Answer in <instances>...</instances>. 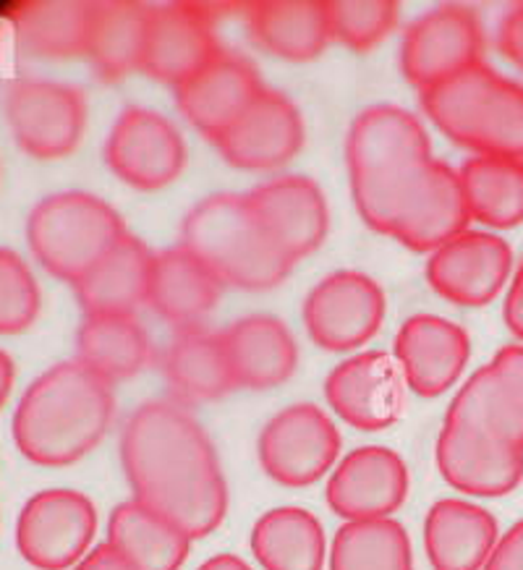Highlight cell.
<instances>
[{
    "label": "cell",
    "mask_w": 523,
    "mask_h": 570,
    "mask_svg": "<svg viewBox=\"0 0 523 570\" xmlns=\"http://www.w3.org/2000/svg\"><path fill=\"white\" fill-rule=\"evenodd\" d=\"M244 21L251 42L280 61H314L333 42L325 0H257L246 3Z\"/></svg>",
    "instance_id": "obj_23"
},
{
    "label": "cell",
    "mask_w": 523,
    "mask_h": 570,
    "mask_svg": "<svg viewBox=\"0 0 523 570\" xmlns=\"http://www.w3.org/2000/svg\"><path fill=\"white\" fill-rule=\"evenodd\" d=\"M484 52L482 21L466 6H437L414 19L401 40V73L418 92L468 66Z\"/></svg>",
    "instance_id": "obj_9"
},
{
    "label": "cell",
    "mask_w": 523,
    "mask_h": 570,
    "mask_svg": "<svg viewBox=\"0 0 523 570\" xmlns=\"http://www.w3.org/2000/svg\"><path fill=\"white\" fill-rule=\"evenodd\" d=\"M95 0H34L13 17L19 48L34 58H85Z\"/></svg>",
    "instance_id": "obj_32"
},
{
    "label": "cell",
    "mask_w": 523,
    "mask_h": 570,
    "mask_svg": "<svg viewBox=\"0 0 523 570\" xmlns=\"http://www.w3.org/2000/svg\"><path fill=\"white\" fill-rule=\"evenodd\" d=\"M152 6L137 0H95L85 58L102 81L139 71Z\"/></svg>",
    "instance_id": "obj_28"
},
{
    "label": "cell",
    "mask_w": 523,
    "mask_h": 570,
    "mask_svg": "<svg viewBox=\"0 0 523 570\" xmlns=\"http://www.w3.org/2000/svg\"><path fill=\"white\" fill-rule=\"evenodd\" d=\"M95 502L77 490H42L21 508L17 547L37 570L73 568L92 550Z\"/></svg>",
    "instance_id": "obj_7"
},
{
    "label": "cell",
    "mask_w": 523,
    "mask_h": 570,
    "mask_svg": "<svg viewBox=\"0 0 523 570\" xmlns=\"http://www.w3.org/2000/svg\"><path fill=\"white\" fill-rule=\"evenodd\" d=\"M40 314V288L17 252L0 249V335H19Z\"/></svg>",
    "instance_id": "obj_39"
},
{
    "label": "cell",
    "mask_w": 523,
    "mask_h": 570,
    "mask_svg": "<svg viewBox=\"0 0 523 570\" xmlns=\"http://www.w3.org/2000/svg\"><path fill=\"white\" fill-rule=\"evenodd\" d=\"M471 223L507 230L523 223V160L474 155L458 170Z\"/></svg>",
    "instance_id": "obj_33"
},
{
    "label": "cell",
    "mask_w": 523,
    "mask_h": 570,
    "mask_svg": "<svg viewBox=\"0 0 523 570\" xmlns=\"http://www.w3.org/2000/svg\"><path fill=\"white\" fill-rule=\"evenodd\" d=\"M482 570H523V519L497 539L495 550Z\"/></svg>",
    "instance_id": "obj_41"
},
{
    "label": "cell",
    "mask_w": 523,
    "mask_h": 570,
    "mask_svg": "<svg viewBox=\"0 0 523 570\" xmlns=\"http://www.w3.org/2000/svg\"><path fill=\"white\" fill-rule=\"evenodd\" d=\"M174 89L181 116L201 137L215 141L244 116L265 85L249 58L220 48L194 77Z\"/></svg>",
    "instance_id": "obj_16"
},
{
    "label": "cell",
    "mask_w": 523,
    "mask_h": 570,
    "mask_svg": "<svg viewBox=\"0 0 523 570\" xmlns=\"http://www.w3.org/2000/svg\"><path fill=\"white\" fill-rule=\"evenodd\" d=\"M445 422L523 450V409L492 364L476 370L463 382L447 406Z\"/></svg>",
    "instance_id": "obj_34"
},
{
    "label": "cell",
    "mask_w": 523,
    "mask_h": 570,
    "mask_svg": "<svg viewBox=\"0 0 523 570\" xmlns=\"http://www.w3.org/2000/svg\"><path fill=\"white\" fill-rule=\"evenodd\" d=\"M105 163L131 189L157 191L181 176L186 145L181 131L166 116L131 105L108 134Z\"/></svg>",
    "instance_id": "obj_10"
},
{
    "label": "cell",
    "mask_w": 523,
    "mask_h": 570,
    "mask_svg": "<svg viewBox=\"0 0 523 570\" xmlns=\"http://www.w3.org/2000/svg\"><path fill=\"white\" fill-rule=\"evenodd\" d=\"M497 48L513 66L523 71V3L513 6L511 11L500 19L497 27Z\"/></svg>",
    "instance_id": "obj_40"
},
{
    "label": "cell",
    "mask_w": 523,
    "mask_h": 570,
    "mask_svg": "<svg viewBox=\"0 0 523 570\" xmlns=\"http://www.w3.org/2000/svg\"><path fill=\"white\" fill-rule=\"evenodd\" d=\"M435 459L445 482L471 498H503L523 479V450L461 424L443 422Z\"/></svg>",
    "instance_id": "obj_20"
},
{
    "label": "cell",
    "mask_w": 523,
    "mask_h": 570,
    "mask_svg": "<svg viewBox=\"0 0 523 570\" xmlns=\"http://www.w3.org/2000/svg\"><path fill=\"white\" fill-rule=\"evenodd\" d=\"M333 42L366 52L393 35L401 6L393 0H325Z\"/></svg>",
    "instance_id": "obj_38"
},
{
    "label": "cell",
    "mask_w": 523,
    "mask_h": 570,
    "mask_svg": "<svg viewBox=\"0 0 523 570\" xmlns=\"http://www.w3.org/2000/svg\"><path fill=\"white\" fill-rule=\"evenodd\" d=\"M468 225L471 215L458 170L443 160H432L403 194L385 236L411 252L432 254L468 230Z\"/></svg>",
    "instance_id": "obj_11"
},
{
    "label": "cell",
    "mask_w": 523,
    "mask_h": 570,
    "mask_svg": "<svg viewBox=\"0 0 523 570\" xmlns=\"http://www.w3.org/2000/svg\"><path fill=\"white\" fill-rule=\"evenodd\" d=\"M432 160L430 134L398 105H372L351 124L346 163L351 181H375Z\"/></svg>",
    "instance_id": "obj_13"
},
{
    "label": "cell",
    "mask_w": 523,
    "mask_h": 570,
    "mask_svg": "<svg viewBox=\"0 0 523 570\" xmlns=\"http://www.w3.org/2000/svg\"><path fill=\"white\" fill-rule=\"evenodd\" d=\"M121 466L134 498L181 527L191 539L213 534L228 513L218 450L176 401H149L126 419Z\"/></svg>",
    "instance_id": "obj_1"
},
{
    "label": "cell",
    "mask_w": 523,
    "mask_h": 570,
    "mask_svg": "<svg viewBox=\"0 0 523 570\" xmlns=\"http://www.w3.org/2000/svg\"><path fill=\"white\" fill-rule=\"evenodd\" d=\"M304 137V118L296 102L265 87L244 116L213 145L223 160L238 170H275L302 153Z\"/></svg>",
    "instance_id": "obj_17"
},
{
    "label": "cell",
    "mask_w": 523,
    "mask_h": 570,
    "mask_svg": "<svg viewBox=\"0 0 523 570\" xmlns=\"http://www.w3.org/2000/svg\"><path fill=\"white\" fill-rule=\"evenodd\" d=\"M503 320L511 333L523 343V265L515 269L511 288L505 294L503 304Z\"/></svg>",
    "instance_id": "obj_44"
},
{
    "label": "cell",
    "mask_w": 523,
    "mask_h": 570,
    "mask_svg": "<svg viewBox=\"0 0 523 570\" xmlns=\"http://www.w3.org/2000/svg\"><path fill=\"white\" fill-rule=\"evenodd\" d=\"M73 570H139V568L131 566V562L126 560L114 544L102 542L92 547V550H89L85 558L73 566Z\"/></svg>",
    "instance_id": "obj_43"
},
{
    "label": "cell",
    "mask_w": 523,
    "mask_h": 570,
    "mask_svg": "<svg viewBox=\"0 0 523 570\" xmlns=\"http://www.w3.org/2000/svg\"><path fill=\"white\" fill-rule=\"evenodd\" d=\"M490 364L495 366V372L503 377L507 390H511L513 397L521 403V409H523V343H511V346H503Z\"/></svg>",
    "instance_id": "obj_42"
},
{
    "label": "cell",
    "mask_w": 523,
    "mask_h": 570,
    "mask_svg": "<svg viewBox=\"0 0 523 570\" xmlns=\"http://www.w3.org/2000/svg\"><path fill=\"white\" fill-rule=\"evenodd\" d=\"M114 419V385L85 364L63 362L40 374L13 411V442L37 466H71L100 445Z\"/></svg>",
    "instance_id": "obj_2"
},
{
    "label": "cell",
    "mask_w": 523,
    "mask_h": 570,
    "mask_svg": "<svg viewBox=\"0 0 523 570\" xmlns=\"http://www.w3.org/2000/svg\"><path fill=\"white\" fill-rule=\"evenodd\" d=\"M6 118L17 145L37 160H58L79 147L87 100L79 87L50 79H19L6 95Z\"/></svg>",
    "instance_id": "obj_6"
},
{
    "label": "cell",
    "mask_w": 523,
    "mask_h": 570,
    "mask_svg": "<svg viewBox=\"0 0 523 570\" xmlns=\"http://www.w3.org/2000/svg\"><path fill=\"white\" fill-rule=\"evenodd\" d=\"M330 570H414L408 531L393 519L343 523L327 554Z\"/></svg>",
    "instance_id": "obj_36"
},
{
    "label": "cell",
    "mask_w": 523,
    "mask_h": 570,
    "mask_svg": "<svg viewBox=\"0 0 523 570\" xmlns=\"http://www.w3.org/2000/svg\"><path fill=\"white\" fill-rule=\"evenodd\" d=\"M500 81V73L490 63H474L437 85L422 89V110L453 145L468 147L476 118Z\"/></svg>",
    "instance_id": "obj_35"
},
{
    "label": "cell",
    "mask_w": 523,
    "mask_h": 570,
    "mask_svg": "<svg viewBox=\"0 0 523 570\" xmlns=\"http://www.w3.org/2000/svg\"><path fill=\"white\" fill-rule=\"evenodd\" d=\"M408 466L385 445L351 450L335 463L325 487V500L343 523L391 519L408 498Z\"/></svg>",
    "instance_id": "obj_12"
},
{
    "label": "cell",
    "mask_w": 523,
    "mask_h": 570,
    "mask_svg": "<svg viewBox=\"0 0 523 570\" xmlns=\"http://www.w3.org/2000/svg\"><path fill=\"white\" fill-rule=\"evenodd\" d=\"M181 246L205 262L226 288L270 291L296 265L275 242L246 194H213L189 209Z\"/></svg>",
    "instance_id": "obj_3"
},
{
    "label": "cell",
    "mask_w": 523,
    "mask_h": 570,
    "mask_svg": "<svg viewBox=\"0 0 523 570\" xmlns=\"http://www.w3.org/2000/svg\"><path fill=\"white\" fill-rule=\"evenodd\" d=\"M327 406L362 432H383L403 414L406 380L385 351H364L335 366L325 380Z\"/></svg>",
    "instance_id": "obj_14"
},
{
    "label": "cell",
    "mask_w": 523,
    "mask_h": 570,
    "mask_svg": "<svg viewBox=\"0 0 523 570\" xmlns=\"http://www.w3.org/2000/svg\"><path fill=\"white\" fill-rule=\"evenodd\" d=\"M249 544L262 570H323L330 554L323 523L296 505L267 510L254 523Z\"/></svg>",
    "instance_id": "obj_30"
},
{
    "label": "cell",
    "mask_w": 523,
    "mask_h": 570,
    "mask_svg": "<svg viewBox=\"0 0 523 570\" xmlns=\"http://www.w3.org/2000/svg\"><path fill=\"white\" fill-rule=\"evenodd\" d=\"M226 285L186 246L162 249L152 257L147 304L176 330L199 327L220 302Z\"/></svg>",
    "instance_id": "obj_22"
},
{
    "label": "cell",
    "mask_w": 523,
    "mask_h": 570,
    "mask_svg": "<svg viewBox=\"0 0 523 570\" xmlns=\"http://www.w3.org/2000/svg\"><path fill=\"white\" fill-rule=\"evenodd\" d=\"M162 377L181 406L218 401L238 387L223 333L201 325L176 330L162 351Z\"/></svg>",
    "instance_id": "obj_25"
},
{
    "label": "cell",
    "mask_w": 523,
    "mask_h": 570,
    "mask_svg": "<svg viewBox=\"0 0 523 570\" xmlns=\"http://www.w3.org/2000/svg\"><path fill=\"white\" fill-rule=\"evenodd\" d=\"M395 364L406 385L422 397H437L461 380L471 356L466 330L437 314H414L395 335Z\"/></svg>",
    "instance_id": "obj_19"
},
{
    "label": "cell",
    "mask_w": 523,
    "mask_h": 570,
    "mask_svg": "<svg viewBox=\"0 0 523 570\" xmlns=\"http://www.w3.org/2000/svg\"><path fill=\"white\" fill-rule=\"evenodd\" d=\"M302 314L319 348L348 354L372 341L383 325L385 291L358 269H338L314 285Z\"/></svg>",
    "instance_id": "obj_8"
},
{
    "label": "cell",
    "mask_w": 523,
    "mask_h": 570,
    "mask_svg": "<svg viewBox=\"0 0 523 570\" xmlns=\"http://www.w3.org/2000/svg\"><path fill=\"white\" fill-rule=\"evenodd\" d=\"M129 234L124 217L89 191H61L37 202L27 217V244L52 277L77 283Z\"/></svg>",
    "instance_id": "obj_4"
},
{
    "label": "cell",
    "mask_w": 523,
    "mask_h": 570,
    "mask_svg": "<svg viewBox=\"0 0 523 570\" xmlns=\"http://www.w3.org/2000/svg\"><path fill=\"white\" fill-rule=\"evenodd\" d=\"M108 542L139 570H178L189 558L194 539L166 515L131 498L110 513Z\"/></svg>",
    "instance_id": "obj_29"
},
{
    "label": "cell",
    "mask_w": 523,
    "mask_h": 570,
    "mask_svg": "<svg viewBox=\"0 0 523 570\" xmlns=\"http://www.w3.org/2000/svg\"><path fill=\"white\" fill-rule=\"evenodd\" d=\"M280 249L298 262L317 252L330 230V207L317 181L280 176L246 194Z\"/></svg>",
    "instance_id": "obj_21"
},
{
    "label": "cell",
    "mask_w": 523,
    "mask_h": 570,
    "mask_svg": "<svg viewBox=\"0 0 523 570\" xmlns=\"http://www.w3.org/2000/svg\"><path fill=\"white\" fill-rule=\"evenodd\" d=\"M257 455L265 474L283 487H309L330 474L341 455V432L314 403L275 414L259 432Z\"/></svg>",
    "instance_id": "obj_5"
},
{
    "label": "cell",
    "mask_w": 523,
    "mask_h": 570,
    "mask_svg": "<svg viewBox=\"0 0 523 570\" xmlns=\"http://www.w3.org/2000/svg\"><path fill=\"white\" fill-rule=\"evenodd\" d=\"M149 246L126 234L114 249L73 283V294L85 314H134L147 302L149 273H152Z\"/></svg>",
    "instance_id": "obj_27"
},
{
    "label": "cell",
    "mask_w": 523,
    "mask_h": 570,
    "mask_svg": "<svg viewBox=\"0 0 523 570\" xmlns=\"http://www.w3.org/2000/svg\"><path fill=\"white\" fill-rule=\"evenodd\" d=\"M13 374H17V366H13L11 356L6 351H0V409L9 401L11 387H13Z\"/></svg>",
    "instance_id": "obj_46"
},
{
    "label": "cell",
    "mask_w": 523,
    "mask_h": 570,
    "mask_svg": "<svg viewBox=\"0 0 523 570\" xmlns=\"http://www.w3.org/2000/svg\"><path fill=\"white\" fill-rule=\"evenodd\" d=\"M513 275V252L492 230H463L430 254L427 283L458 306H484Z\"/></svg>",
    "instance_id": "obj_15"
},
{
    "label": "cell",
    "mask_w": 523,
    "mask_h": 570,
    "mask_svg": "<svg viewBox=\"0 0 523 570\" xmlns=\"http://www.w3.org/2000/svg\"><path fill=\"white\" fill-rule=\"evenodd\" d=\"M152 354L137 314H85L77 330V362L108 385L131 380Z\"/></svg>",
    "instance_id": "obj_31"
},
{
    "label": "cell",
    "mask_w": 523,
    "mask_h": 570,
    "mask_svg": "<svg viewBox=\"0 0 523 570\" xmlns=\"http://www.w3.org/2000/svg\"><path fill=\"white\" fill-rule=\"evenodd\" d=\"M197 570H254V568L246 560L238 558V554L223 552V554H215V558L201 562Z\"/></svg>",
    "instance_id": "obj_45"
},
{
    "label": "cell",
    "mask_w": 523,
    "mask_h": 570,
    "mask_svg": "<svg viewBox=\"0 0 523 570\" xmlns=\"http://www.w3.org/2000/svg\"><path fill=\"white\" fill-rule=\"evenodd\" d=\"M238 387L270 390L294 377L298 346L288 325L273 314H249L223 330Z\"/></svg>",
    "instance_id": "obj_26"
},
{
    "label": "cell",
    "mask_w": 523,
    "mask_h": 570,
    "mask_svg": "<svg viewBox=\"0 0 523 570\" xmlns=\"http://www.w3.org/2000/svg\"><path fill=\"white\" fill-rule=\"evenodd\" d=\"M466 149L484 157L523 160V85L500 77L476 118Z\"/></svg>",
    "instance_id": "obj_37"
},
{
    "label": "cell",
    "mask_w": 523,
    "mask_h": 570,
    "mask_svg": "<svg viewBox=\"0 0 523 570\" xmlns=\"http://www.w3.org/2000/svg\"><path fill=\"white\" fill-rule=\"evenodd\" d=\"M497 539L495 515L471 500H437L424 519V550L432 570H482Z\"/></svg>",
    "instance_id": "obj_24"
},
{
    "label": "cell",
    "mask_w": 523,
    "mask_h": 570,
    "mask_svg": "<svg viewBox=\"0 0 523 570\" xmlns=\"http://www.w3.org/2000/svg\"><path fill=\"white\" fill-rule=\"evenodd\" d=\"M215 21L201 3L152 6L139 71L162 85H184L215 52Z\"/></svg>",
    "instance_id": "obj_18"
}]
</instances>
